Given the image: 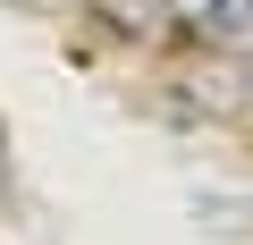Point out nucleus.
<instances>
[{
	"instance_id": "nucleus-1",
	"label": "nucleus",
	"mask_w": 253,
	"mask_h": 245,
	"mask_svg": "<svg viewBox=\"0 0 253 245\" xmlns=\"http://www.w3.org/2000/svg\"><path fill=\"white\" fill-rule=\"evenodd\" d=\"M177 17H194L203 34H245L253 26V0H177Z\"/></svg>"
}]
</instances>
